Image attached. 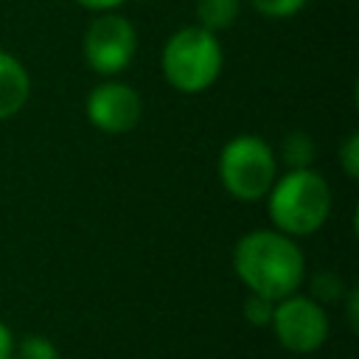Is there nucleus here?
Instances as JSON below:
<instances>
[{"label": "nucleus", "instance_id": "obj_4", "mask_svg": "<svg viewBox=\"0 0 359 359\" xmlns=\"http://www.w3.org/2000/svg\"><path fill=\"white\" fill-rule=\"evenodd\" d=\"M275 154L258 135L233 137L219 154V180L224 191L241 202H255L275 182Z\"/></svg>", "mask_w": 359, "mask_h": 359}, {"label": "nucleus", "instance_id": "obj_3", "mask_svg": "<svg viewBox=\"0 0 359 359\" xmlns=\"http://www.w3.org/2000/svg\"><path fill=\"white\" fill-rule=\"evenodd\" d=\"M222 70V45L213 31L188 25L177 31L163 48V73L180 93L208 90Z\"/></svg>", "mask_w": 359, "mask_h": 359}, {"label": "nucleus", "instance_id": "obj_15", "mask_svg": "<svg viewBox=\"0 0 359 359\" xmlns=\"http://www.w3.org/2000/svg\"><path fill=\"white\" fill-rule=\"evenodd\" d=\"M339 163H342V168H345V174H348L351 180L359 177V135H356V132L348 135V140L342 143V149H339Z\"/></svg>", "mask_w": 359, "mask_h": 359}, {"label": "nucleus", "instance_id": "obj_14", "mask_svg": "<svg viewBox=\"0 0 359 359\" xmlns=\"http://www.w3.org/2000/svg\"><path fill=\"white\" fill-rule=\"evenodd\" d=\"M272 309H275V300L261 297V294H252V292L244 300V317L252 325H269L272 323Z\"/></svg>", "mask_w": 359, "mask_h": 359}, {"label": "nucleus", "instance_id": "obj_1", "mask_svg": "<svg viewBox=\"0 0 359 359\" xmlns=\"http://www.w3.org/2000/svg\"><path fill=\"white\" fill-rule=\"evenodd\" d=\"M233 269L238 280L261 297L280 300L294 294L306 264L300 247L280 230H252L238 238L233 250Z\"/></svg>", "mask_w": 359, "mask_h": 359}, {"label": "nucleus", "instance_id": "obj_5", "mask_svg": "<svg viewBox=\"0 0 359 359\" xmlns=\"http://www.w3.org/2000/svg\"><path fill=\"white\" fill-rule=\"evenodd\" d=\"M135 25L115 14V11H101L84 31V62L98 73V76H115L123 67H129L135 56Z\"/></svg>", "mask_w": 359, "mask_h": 359}, {"label": "nucleus", "instance_id": "obj_9", "mask_svg": "<svg viewBox=\"0 0 359 359\" xmlns=\"http://www.w3.org/2000/svg\"><path fill=\"white\" fill-rule=\"evenodd\" d=\"M241 0H196V20L208 31H224L236 22Z\"/></svg>", "mask_w": 359, "mask_h": 359}, {"label": "nucleus", "instance_id": "obj_11", "mask_svg": "<svg viewBox=\"0 0 359 359\" xmlns=\"http://www.w3.org/2000/svg\"><path fill=\"white\" fill-rule=\"evenodd\" d=\"M311 292L317 303H337L345 297V283L337 272H320L311 280Z\"/></svg>", "mask_w": 359, "mask_h": 359}, {"label": "nucleus", "instance_id": "obj_18", "mask_svg": "<svg viewBox=\"0 0 359 359\" xmlns=\"http://www.w3.org/2000/svg\"><path fill=\"white\" fill-rule=\"evenodd\" d=\"M345 303H348V323H351V328H356V306H359V292H356V289H348V292H345Z\"/></svg>", "mask_w": 359, "mask_h": 359}, {"label": "nucleus", "instance_id": "obj_10", "mask_svg": "<svg viewBox=\"0 0 359 359\" xmlns=\"http://www.w3.org/2000/svg\"><path fill=\"white\" fill-rule=\"evenodd\" d=\"M314 154H317L314 140H311L306 132H292V135H286L283 143H280V160H283V165H286L289 171L311 168Z\"/></svg>", "mask_w": 359, "mask_h": 359}, {"label": "nucleus", "instance_id": "obj_16", "mask_svg": "<svg viewBox=\"0 0 359 359\" xmlns=\"http://www.w3.org/2000/svg\"><path fill=\"white\" fill-rule=\"evenodd\" d=\"M79 6H84V8H90V11H112V8H118L123 0H76Z\"/></svg>", "mask_w": 359, "mask_h": 359}, {"label": "nucleus", "instance_id": "obj_12", "mask_svg": "<svg viewBox=\"0 0 359 359\" xmlns=\"http://www.w3.org/2000/svg\"><path fill=\"white\" fill-rule=\"evenodd\" d=\"M309 0H252V8L261 17H272V20H286L294 17L306 8Z\"/></svg>", "mask_w": 359, "mask_h": 359}, {"label": "nucleus", "instance_id": "obj_13", "mask_svg": "<svg viewBox=\"0 0 359 359\" xmlns=\"http://www.w3.org/2000/svg\"><path fill=\"white\" fill-rule=\"evenodd\" d=\"M17 359H59V351L48 337H25L17 348Z\"/></svg>", "mask_w": 359, "mask_h": 359}, {"label": "nucleus", "instance_id": "obj_6", "mask_svg": "<svg viewBox=\"0 0 359 359\" xmlns=\"http://www.w3.org/2000/svg\"><path fill=\"white\" fill-rule=\"evenodd\" d=\"M272 328L278 342L292 353H314L328 337V317L323 306L311 297L286 294L275 300Z\"/></svg>", "mask_w": 359, "mask_h": 359}, {"label": "nucleus", "instance_id": "obj_7", "mask_svg": "<svg viewBox=\"0 0 359 359\" xmlns=\"http://www.w3.org/2000/svg\"><path fill=\"white\" fill-rule=\"evenodd\" d=\"M87 118L107 135L132 132L140 121V95L121 81H104L87 95Z\"/></svg>", "mask_w": 359, "mask_h": 359}, {"label": "nucleus", "instance_id": "obj_8", "mask_svg": "<svg viewBox=\"0 0 359 359\" xmlns=\"http://www.w3.org/2000/svg\"><path fill=\"white\" fill-rule=\"evenodd\" d=\"M31 93L28 70L6 50H0V121L17 115Z\"/></svg>", "mask_w": 359, "mask_h": 359}, {"label": "nucleus", "instance_id": "obj_2", "mask_svg": "<svg viewBox=\"0 0 359 359\" xmlns=\"http://www.w3.org/2000/svg\"><path fill=\"white\" fill-rule=\"evenodd\" d=\"M331 213L328 182L311 171H286L269 188V216L275 227L286 236H309L323 227Z\"/></svg>", "mask_w": 359, "mask_h": 359}, {"label": "nucleus", "instance_id": "obj_17", "mask_svg": "<svg viewBox=\"0 0 359 359\" xmlns=\"http://www.w3.org/2000/svg\"><path fill=\"white\" fill-rule=\"evenodd\" d=\"M14 353V339H11V331L0 323V359H11Z\"/></svg>", "mask_w": 359, "mask_h": 359}]
</instances>
